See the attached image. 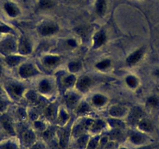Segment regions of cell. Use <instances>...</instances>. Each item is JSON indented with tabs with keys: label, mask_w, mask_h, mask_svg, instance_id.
Instances as JSON below:
<instances>
[{
	"label": "cell",
	"mask_w": 159,
	"mask_h": 149,
	"mask_svg": "<svg viewBox=\"0 0 159 149\" xmlns=\"http://www.w3.org/2000/svg\"><path fill=\"white\" fill-rule=\"evenodd\" d=\"M0 75H1V69H0Z\"/></svg>",
	"instance_id": "43"
},
{
	"label": "cell",
	"mask_w": 159,
	"mask_h": 149,
	"mask_svg": "<svg viewBox=\"0 0 159 149\" xmlns=\"http://www.w3.org/2000/svg\"><path fill=\"white\" fill-rule=\"evenodd\" d=\"M128 109L123 106H113L109 109V115L112 118L122 119L128 114Z\"/></svg>",
	"instance_id": "5"
},
{
	"label": "cell",
	"mask_w": 159,
	"mask_h": 149,
	"mask_svg": "<svg viewBox=\"0 0 159 149\" xmlns=\"http://www.w3.org/2000/svg\"><path fill=\"white\" fill-rule=\"evenodd\" d=\"M22 140L24 145L27 147H30L37 141L34 131L31 129H27L24 130L22 134Z\"/></svg>",
	"instance_id": "6"
},
{
	"label": "cell",
	"mask_w": 159,
	"mask_h": 149,
	"mask_svg": "<svg viewBox=\"0 0 159 149\" xmlns=\"http://www.w3.org/2000/svg\"><path fill=\"white\" fill-rule=\"evenodd\" d=\"M35 73H36V70H35L34 67L32 65H29V64L23 65L19 69V74L22 78L31 77L34 75Z\"/></svg>",
	"instance_id": "10"
},
{
	"label": "cell",
	"mask_w": 159,
	"mask_h": 149,
	"mask_svg": "<svg viewBox=\"0 0 159 149\" xmlns=\"http://www.w3.org/2000/svg\"><path fill=\"white\" fill-rule=\"evenodd\" d=\"M45 114L46 117L49 120L55 119V109L52 106H48L46 109H45Z\"/></svg>",
	"instance_id": "30"
},
{
	"label": "cell",
	"mask_w": 159,
	"mask_h": 149,
	"mask_svg": "<svg viewBox=\"0 0 159 149\" xmlns=\"http://www.w3.org/2000/svg\"><path fill=\"white\" fill-rule=\"evenodd\" d=\"M154 76H156L157 78H159V68H157V69L154 71Z\"/></svg>",
	"instance_id": "41"
},
{
	"label": "cell",
	"mask_w": 159,
	"mask_h": 149,
	"mask_svg": "<svg viewBox=\"0 0 159 149\" xmlns=\"http://www.w3.org/2000/svg\"><path fill=\"white\" fill-rule=\"evenodd\" d=\"M137 149H154V146L153 145L152 143H150V144H144V145L137 147Z\"/></svg>",
	"instance_id": "37"
},
{
	"label": "cell",
	"mask_w": 159,
	"mask_h": 149,
	"mask_svg": "<svg viewBox=\"0 0 159 149\" xmlns=\"http://www.w3.org/2000/svg\"><path fill=\"white\" fill-rule=\"evenodd\" d=\"M136 127H137V130H138L139 131L143 132V133L147 134L154 131V124H152V122L145 117H143V119L139 121Z\"/></svg>",
	"instance_id": "4"
},
{
	"label": "cell",
	"mask_w": 159,
	"mask_h": 149,
	"mask_svg": "<svg viewBox=\"0 0 159 149\" xmlns=\"http://www.w3.org/2000/svg\"><path fill=\"white\" fill-rule=\"evenodd\" d=\"M92 79L91 77L88 76V75H84V76L80 78V79L76 81V86L78 90H80V92H86L90 89V87L92 85Z\"/></svg>",
	"instance_id": "7"
},
{
	"label": "cell",
	"mask_w": 159,
	"mask_h": 149,
	"mask_svg": "<svg viewBox=\"0 0 159 149\" xmlns=\"http://www.w3.org/2000/svg\"><path fill=\"white\" fill-rule=\"evenodd\" d=\"M20 61V58L19 57H14V56H9V57H7V58H6V62H7V63L8 64V65H16V64L19 62Z\"/></svg>",
	"instance_id": "32"
},
{
	"label": "cell",
	"mask_w": 159,
	"mask_h": 149,
	"mask_svg": "<svg viewBox=\"0 0 159 149\" xmlns=\"http://www.w3.org/2000/svg\"><path fill=\"white\" fill-rule=\"evenodd\" d=\"M15 49V43L11 40H7L0 44V51L10 53Z\"/></svg>",
	"instance_id": "15"
},
{
	"label": "cell",
	"mask_w": 159,
	"mask_h": 149,
	"mask_svg": "<svg viewBox=\"0 0 159 149\" xmlns=\"http://www.w3.org/2000/svg\"><path fill=\"white\" fill-rule=\"evenodd\" d=\"M1 138H1V134H0V140H1Z\"/></svg>",
	"instance_id": "44"
},
{
	"label": "cell",
	"mask_w": 159,
	"mask_h": 149,
	"mask_svg": "<svg viewBox=\"0 0 159 149\" xmlns=\"http://www.w3.org/2000/svg\"><path fill=\"white\" fill-rule=\"evenodd\" d=\"M108 124L111 127V129H120V130H125L126 129V124L117 118H111L108 121Z\"/></svg>",
	"instance_id": "16"
},
{
	"label": "cell",
	"mask_w": 159,
	"mask_h": 149,
	"mask_svg": "<svg viewBox=\"0 0 159 149\" xmlns=\"http://www.w3.org/2000/svg\"><path fill=\"white\" fill-rule=\"evenodd\" d=\"M23 90H24V88L21 86H19V85H13V86H10V91H11V92L13 95H21V93L23 92Z\"/></svg>",
	"instance_id": "29"
},
{
	"label": "cell",
	"mask_w": 159,
	"mask_h": 149,
	"mask_svg": "<svg viewBox=\"0 0 159 149\" xmlns=\"http://www.w3.org/2000/svg\"><path fill=\"white\" fill-rule=\"evenodd\" d=\"M95 66L98 69H100V70L107 69V68H108L110 66H111V61L108 60V59H105V60L101 61V62H99L98 63L96 64Z\"/></svg>",
	"instance_id": "27"
},
{
	"label": "cell",
	"mask_w": 159,
	"mask_h": 149,
	"mask_svg": "<svg viewBox=\"0 0 159 149\" xmlns=\"http://www.w3.org/2000/svg\"><path fill=\"white\" fill-rule=\"evenodd\" d=\"M100 138L101 136L98 134L94 135L93 137H90L89 141H88V144L86 149H97L99 144V141H100Z\"/></svg>",
	"instance_id": "23"
},
{
	"label": "cell",
	"mask_w": 159,
	"mask_h": 149,
	"mask_svg": "<svg viewBox=\"0 0 159 149\" xmlns=\"http://www.w3.org/2000/svg\"><path fill=\"white\" fill-rule=\"evenodd\" d=\"M90 110V107L89 106H88V104H86V103H83V104H81L80 106H79V108H78V112L79 113H86V112H88V111Z\"/></svg>",
	"instance_id": "36"
},
{
	"label": "cell",
	"mask_w": 159,
	"mask_h": 149,
	"mask_svg": "<svg viewBox=\"0 0 159 149\" xmlns=\"http://www.w3.org/2000/svg\"><path fill=\"white\" fill-rule=\"evenodd\" d=\"M76 102H77V98H76V96L74 95H70L66 98V104L68 105L70 107L74 106L75 105H76Z\"/></svg>",
	"instance_id": "31"
},
{
	"label": "cell",
	"mask_w": 159,
	"mask_h": 149,
	"mask_svg": "<svg viewBox=\"0 0 159 149\" xmlns=\"http://www.w3.org/2000/svg\"><path fill=\"white\" fill-rule=\"evenodd\" d=\"M146 105L148 107L153 109H159V98L156 96H151L147 99Z\"/></svg>",
	"instance_id": "21"
},
{
	"label": "cell",
	"mask_w": 159,
	"mask_h": 149,
	"mask_svg": "<svg viewBox=\"0 0 159 149\" xmlns=\"http://www.w3.org/2000/svg\"><path fill=\"white\" fill-rule=\"evenodd\" d=\"M106 11V2L105 0H97L96 2V12L99 16H103Z\"/></svg>",
	"instance_id": "24"
},
{
	"label": "cell",
	"mask_w": 159,
	"mask_h": 149,
	"mask_svg": "<svg viewBox=\"0 0 159 149\" xmlns=\"http://www.w3.org/2000/svg\"><path fill=\"white\" fill-rule=\"evenodd\" d=\"M124 130H120V129H111L108 135V139L115 142H120L123 141L125 137Z\"/></svg>",
	"instance_id": "11"
},
{
	"label": "cell",
	"mask_w": 159,
	"mask_h": 149,
	"mask_svg": "<svg viewBox=\"0 0 159 149\" xmlns=\"http://www.w3.org/2000/svg\"><path fill=\"white\" fill-rule=\"evenodd\" d=\"M63 83L66 86H73V83H75V78L73 76H68L63 80Z\"/></svg>",
	"instance_id": "35"
},
{
	"label": "cell",
	"mask_w": 159,
	"mask_h": 149,
	"mask_svg": "<svg viewBox=\"0 0 159 149\" xmlns=\"http://www.w3.org/2000/svg\"><path fill=\"white\" fill-rule=\"evenodd\" d=\"M69 68L71 71H77L80 68V64L79 62H71L69 65Z\"/></svg>",
	"instance_id": "34"
},
{
	"label": "cell",
	"mask_w": 159,
	"mask_h": 149,
	"mask_svg": "<svg viewBox=\"0 0 159 149\" xmlns=\"http://www.w3.org/2000/svg\"><path fill=\"white\" fill-rule=\"evenodd\" d=\"M59 26L56 23H48L42 24L38 28V32L42 36H50L59 32Z\"/></svg>",
	"instance_id": "3"
},
{
	"label": "cell",
	"mask_w": 159,
	"mask_h": 149,
	"mask_svg": "<svg viewBox=\"0 0 159 149\" xmlns=\"http://www.w3.org/2000/svg\"><path fill=\"white\" fill-rule=\"evenodd\" d=\"M44 63L47 65V66H54L56 65L57 64H59L60 62L61 59L60 57H58V56H54V55H49L46 56V57L44 58Z\"/></svg>",
	"instance_id": "22"
},
{
	"label": "cell",
	"mask_w": 159,
	"mask_h": 149,
	"mask_svg": "<svg viewBox=\"0 0 159 149\" xmlns=\"http://www.w3.org/2000/svg\"><path fill=\"white\" fill-rule=\"evenodd\" d=\"M7 30H9L7 27H4V26H0V32H6Z\"/></svg>",
	"instance_id": "39"
},
{
	"label": "cell",
	"mask_w": 159,
	"mask_h": 149,
	"mask_svg": "<svg viewBox=\"0 0 159 149\" xmlns=\"http://www.w3.org/2000/svg\"><path fill=\"white\" fill-rule=\"evenodd\" d=\"M92 103L95 106H103L107 102V98L105 96L102 95V94H96L94 96L92 97Z\"/></svg>",
	"instance_id": "20"
},
{
	"label": "cell",
	"mask_w": 159,
	"mask_h": 149,
	"mask_svg": "<svg viewBox=\"0 0 159 149\" xmlns=\"http://www.w3.org/2000/svg\"><path fill=\"white\" fill-rule=\"evenodd\" d=\"M144 54V48H140L129 54L126 58V63L129 65H134L138 63Z\"/></svg>",
	"instance_id": "8"
},
{
	"label": "cell",
	"mask_w": 159,
	"mask_h": 149,
	"mask_svg": "<svg viewBox=\"0 0 159 149\" xmlns=\"http://www.w3.org/2000/svg\"><path fill=\"white\" fill-rule=\"evenodd\" d=\"M0 149H20L19 145L13 141H7L0 145Z\"/></svg>",
	"instance_id": "28"
},
{
	"label": "cell",
	"mask_w": 159,
	"mask_h": 149,
	"mask_svg": "<svg viewBox=\"0 0 159 149\" xmlns=\"http://www.w3.org/2000/svg\"><path fill=\"white\" fill-rule=\"evenodd\" d=\"M5 103L2 101H0V111L3 110V109H5Z\"/></svg>",
	"instance_id": "40"
},
{
	"label": "cell",
	"mask_w": 159,
	"mask_h": 149,
	"mask_svg": "<svg viewBox=\"0 0 159 149\" xmlns=\"http://www.w3.org/2000/svg\"><path fill=\"white\" fill-rule=\"evenodd\" d=\"M4 10L10 17H16L19 13V10H18L17 7L15 6L13 4L9 3V2L4 5Z\"/></svg>",
	"instance_id": "17"
},
{
	"label": "cell",
	"mask_w": 159,
	"mask_h": 149,
	"mask_svg": "<svg viewBox=\"0 0 159 149\" xmlns=\"http://www.w3.org/2000/svg\"><path fill=\"white\" fill-rule=\"evenodd\" d=\"M127 139L130 144L136 147L144 145L151 143V140L147 134L139 131L138 130H133L127 135Z\"/></svg>",
	"instance_id": "1"
},
{
	"label": "cell",
	"mask_w": 159,
	"mask_h": 149,
	"mask_svg": "<svg viewBox=\"0 0 159 149\" xmlns=\"http://www.w3.org/2000/svg\"><path fill=\"white\" fill-rule=\"evenodd\" d=\"M19 51L23 54H27L29 53H30V51H31V48H30V43L25 38L21 39L20 42Z\"/></svg>",
	"instance_id": "19"
},
{
	"label": "cell",
	"mask_w": 159,
	"mask_h": 149,
	"mask_svg": "<svg viewBox=\"0 0 159 149\" xmlns=\"http://www.w3.org/2000/svg\"><path fill=\"white\" fill-rule=\"evenodd\" d=\"M118 149H129V148L126 147H118Z\"/></svg>",
	"instance_id": "42"
},
{
	"label": "cell",
	"mask_w": 159,
	"mask_h": 149,
	"mask_svg": "<svg viewBox=\"0 0 159 149\" xmlns=\"http://www.w3.org/2000/svg\"><path fill=\"white\" fill-rule=\"evenodd\" d=\"M55 6L54 0H40L38 6L41 10H48L52 8Z\"/></svg>",
	"instance_id": "25"
},
{
	"label": "cell",
	"mask_w": 159,
	"mask_h": 149,
	"mask_svg": "<svg viewBox=\"0 0 159 149\" xmlns=\"http://www.w3.org/2000/svg\"><path fill=\"white\" fill-rule=\"evenodd\" d=\"M107 40V36L106 33L103 30L97 32L94 34V38H93V42H94V45H93V48L97 49V48H101L102 45L105 44Z\"/></svg>",
	"instance_id": "9"
},
{
	"label": "cell",
	"mask_w": 159,
	"mask_h": 149,
	"mask_svg": "<svg viewBox=\"0 0 159 149\" xmlns=\"http://www.w3.org/2000/svg\"><path fill=\"white\" fill-rule=\"evenodd\" d=\"M67 45L70 47H71V48H75L77 45H76V42L74 40H73V39H70V40H67Z\"/></svg>",
	"instance_id": "38"
},
{
	"label": "cell",
	"mask_w": 159,
	"mask_h": 149,
	"mask_svg": "<svg viewBox=\"0 0 159 149\" xmlns=\"http://www.w3.org/2000/svg\"><path fill=\"white\" fill-rule=\"evenodd\" d=\"M38 89H39V91L41 92L44 94L48 93L52 91V86L51 83H50L48 80H42L41 83H39V86H38Z\"/></svg>",
	"instance_id": "18"
},
{
	"label": "cell",
	"mask_w": 159,
	"mask_h": 149,
	"mask_svg": "<svg viewBox=\"0 0 159 149\" xmlns=\"http://www.w3.org/2000/svg\"><path fill=\"white\" fill-rule=\"evenodd\" d=\"M144 117V113L140 108L134 107L128 113V123L130 125L137 126L139 121Z\"/></svg>",
	"instance_id": "2"
},
{
	"label": "cell",
	"mask_w": 159,
	"mask_h": 149,
	"mask_svg": "<svg viewBox=\"0 0 159 149\" xmlns=\"http://www.w3.org/2000/svg\"><path fill=\"white\" fill-rule=\"evenodd\" d=\"M29 149H46V147L41 141H36L34 144H33L29 147Z\"/></svg>",
	"instance_id": "33"
},
{
	"label": "cell",
	"mask_w": 159,
	"mask_h": 149,
	"mask_svg": "<svg viewBox=\"0 0 159 149\" xmlns=\"http://www.w3.org/2000/svg\"><path fill=\"white\" fill-rule=\"evenodd\" d=\"M1 125H2L3 130L7 132L8 134L10 135H15L16 132H15L14 127H13V124H12L11 121L9 118L7 117H2L1 120Z\"/></svg>",
	"instance_id": "12"
},
{
	"label": "cell",
	"mask_w": 159,
	"mask_h": 149,
	"mask_svg": "<svg viewBox=\"0 0 159 149\" xmlns=\"http://www.w3.org/2000/svg\"><path fill=\"white\" fill-rule=\"evenodd\" d=\"M105 127V123L102 121H93L92 124L91 126L89 131L92 133L93 134H98Z\"/></svg>",
	"instance_id": "14"
},
{
	"label": "cell",
	"mask_w": 159,
	"mask_h": 149,
	"mask_svg": "<svg viewBox=\"0 0 159 149\" xmlns=\"http://www.w3.org/2000/svg\"><path fill=\"white\" fill-rule=\"evenodd\" d=\"M90 136L88 134L81 135L76 138V149H86L89 141Z\"/></svg>",
	"instance_id": "13"
},
{
	"label": "cell",
	"mask_w": 159,
	"mask_h": 149,
	"mask_svg": "<svg viewBox=\"0 0 159 149\" xmlns=\"http://www.w3.org/2000/svg\"><path fill=\"white\" fill-rule=\"evenodd\" d=\"M125 81H126V85L132 89L137 88V86H138V79L134 75H128Z\"/></svg>",
	"instance_id": "26"
}]
</instances>
